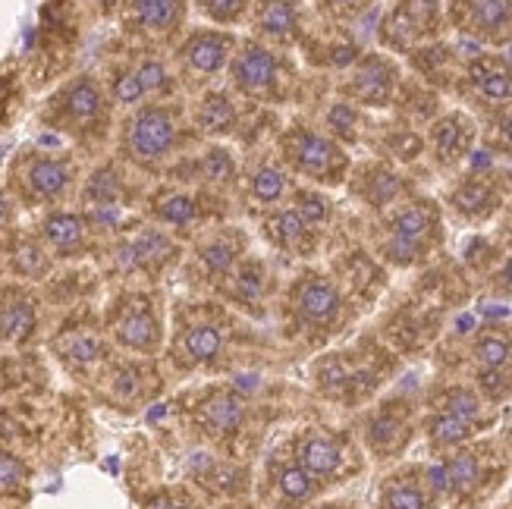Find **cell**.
Returning <instances> with one entry per match:
<instances>
[{
    "mask_svg": "<svg viewBox=\"0 0 512 509\" xmlns=\"http://www.w3.org/2000/svg\"><path fill=\"white\" fill-rule=\"evenodd\" d=\"M280 148H283L286 164L315 183L337 186V183H343V176L349 170L346 151L330 136L315 132V129H305V126L289 129L280 139Z\"/></svg>",
    "mask_w": 512,
    "mask_h": 509,
    "instance_id": "6da1fadb",
    "label": "cell"
},
{
    "mask_svg": "<svg viewBox=\"0 0 512 509\" xmlns=\"http://www.w3.org/2000/svg\"><path fill=\"white\" fill-rule=\"evenodd\" d=\"M440 230V214L434 202H409L390 217V239H387V258L396 264H412L428 252L431 239Z\"/></svg>",
    "mask_w": 512,
    "mask_h": 509,
    "instance_id": "7a4b0ae2",
    "label": "cell"
},
{
    "mask_svg": "<svg viewBox=\"0 0 512 509\" xmlns=\"http://www.w3.org/2000/svg\"><path fill=\"white\" fill-rule=\"evenodd\" d=\"M440 29L437 0H399L381 26V41L390 51H412Z\"/></svg>",
    "mask_w": 512,
    "mask_h": 509,
    "instance_id": "3957f363",
    "label": "cell"
},
{
    "mask_svg": "<svg viewBox=\"0 0 512 509\" xmlns=\"http://www.w3.org/2000/svg\"><path fill=\"white\" fill-rule=\"evenodd\" d=\"M176 145V123L164 107H145L126 129V151L139 164H158Z\"/></svg>",
    "mask_w": 512,
    "mask_h": 509,
    "instance_id": "277c9868",
    "label": "cell"
},
{
    "mask_svg": "<svg viewBox=\"0 0 512 509\" xmlns=\"http://www.w3.org/2000/svg\"><path fill=\"white\" fill-rule=\"evenodd\" d=\"M456 26L484 44H503L512 38V0H456Z\"/></svg>",
    "mask_w": 512,
    "mask_h": 509,
    "instance_id": "5b68a950",
    "label": "cell"
},
{
    "mask_svg": "<svg viewBox=\"0 0 512 509\" xmlns=\"http://www.w3.org/2000/svg\"><path fill=\"white\" fill-rule=\"evenodd\" d=\"M396 85H399L396 63L384 54H368L352 66L346 95L365 107H387L396 95Z\"/></svg>",
    "mask_w": 512,
    "mask_h": 509,
    "instance_id": "8992f818",
    "label": "cell"
},
{
    "mask_svg": "<svg viewBox=\"0 0 512 509\" xmlns=\"http://www.w3.org/2000/svg\"><path fill=\"white\" fill-rule=\"evenodd\" d=\"M293 305L296 315L308 324V327H330L343 315V296L327 277L308 274L296 283L293 290Z\"/></svg>",
    "mask_w": 512,
    "mask_h": 509,
    "instance_id": "52a82bcc",
    "label": "cell"
},
{
    "mask_svg": "<svg viewBox=\"0 0 512 509\" xmlns=\"http://www.w3.org/2000/svg\"><path fill=\"white\" fill-rule=\"evenodd\" d=\"M277 82H280L277 57L255 41L242 44V51L233 57V85L239 88V92L261 98V95H271L277 88Z\"/></svg>",
    "mask_w": 512,
    "mask_h": 509,
    "instance_id": "ba28073f",
    "label": "cell"
},
{
    "mask_svg": "<svg viewBox=\"0 0 512 509\" xmlns=\"http://www.w3.org/2000/svg\"><path fill=\"white\" fill-rule=\"evenodd\" d=\"M431 151L440 164H456L465 154L472 151L475 142V123L453 110V114H443L434 126H431Z\"/></svg>",
    "mask_w": 512,
    "mask_h": 509,
    "instance_id": "9c48e42d",
    "label": "cell"
},
{
    "mask_svg": "<svg viewBox=\"0 0 512 509\" xmlns=\"http://www.w3.org/2000/svg\"><path fill=\"white\" fill-rule=\"evenodd\" d=\"M299 466L311 478H337L346 466V450L340 447L337 437H330L324 431H308L299 440Z\"/></svg>",
    "mask_w": 512,
    "mask_h": 509,
    "instance_id": "30bf717a",
    "label": "cell"
},
{
    "mask_svg": "<svg viewBox=\"0 0 512 509\" xmlns=\"http://www.w3.org/2000/svg\"><path fill=\"white\" fill-rule=\"evenodd\" d=\"M233 48V38L224 32H195L186 44H183V60L192 66L195 73H217L220 66L227 63Z\"/></svg>",
    "mask_w": 512,
    "mask_h": 509,
    "instance_id": "8fae6325",
    "label": "cell"
},
{
    "mask_svg": "<svg viewBox=\"0 0 512 509\" xmlns=\"http://www.w3.org/2000/svg\"><path fill=\"white\" fill-rule=\"evenodd\" d=\"M469 79H472L475 92L484 101H491V104L512 101V66L503 63L500 57H478V60H472Z\"/></svg>",
    "mask_w": 512,
    "mask_h": 509,
    "instance_id": "7c38bea8",
    "label": "cell"
},
{
    "mask_svg": "<svg viewBox=\"0 0 512 509\" xmlns=\"http://www.w3.org/2000/svg\"><path fill=\"white\" fill-rule=\"evenodd\" d=\"M450 205L469 220H484L500 208V192L484 176H469L450 192Z\"/></svg>",
    "mask_w": 512,
    "mask_h": 509,
    "instance_id": "4fadbf2b",
    "label": "cell"
},
{
    "mask_svg": "<svg viewBox=\"0 0 512 509\" xmlns=\"http://www.w3.org/2000/svg\"><path fill=\"white\" fill-rule=\"evenodd\" d=\"M302 16L296 0H261L255 29L271 41H293L299 35Z\"/></svg>",
    "mask_w": 512,
    "mask_h": 509,
    "instance_id": "5bb4252c",
    "label": "cell"
},
{
    "mask_svg": "<svg viewBox=\"0 0 512 509\" xmlns=\"http://www.w3.org/2000/svg\"><path fill=\"white\" fill-rule=\"evenodd\" d=\"M264 230L286 252H302L305 255V252H311V246H315V230H311V224H305L296 208L277 211L271 220H267Z\"/></svg>",
    "mask_w": 512,
    "mask_h": 509,
    "instance_id": "9a60e30c",
    "label": "cell"
},
{
    "mask_svg": "<svg viewBox=\"0 0 512 509\" xmlns=\"http://www.w3.org/2000/svg\"><path fill=\"white\" fill-rule=\"evenodd\" d=\"M114 334L126 349L151 352L161 340V327H158V321H154V315L148 312V308H129V312L117 321Z\"/></svg>",
    "mask_w": 512,
    "mask_h": 509,
    "instance_id": "2e32d148",
    "label": "cell"
},
{
    "mask_svg": "<svg viewBox=\"0 0 512 509\" xmlns=\"http://www.w3.org/2000/svg\"><path fill=\"white\" fill-rule=\"evenodd\" d=\"M70 180H73V170L66 161H57V158H38L32 167H29V189L38 195V198H57L70 189Z\"/></svg>",
    "mask_w": 512,
    "mask_h": 509,
    "instance_id": "e0dca14e",
    "label": "cell"
},
{
    "mask_svg": "<svg viewBox=\"0 0 512 509\" xmlns=\"http://www.w3.org/2000/svg\"><path fill=\"white\" fill-rule=\"evenodd\" d=\"M484 478V469H481V459L475 453H456L450 462H447V469L440 472V481H443V488H447L450 494L456 497H469L478 484Z\"/></svg>",
    "mask_w": 512,
    "mask_h": 509,
    "instance_id": "ac0fdd59",
    "label": "cell"
},
{
    "mask_svg": "<svg viewBox=\"0 0 512 509\" xmlns=\"http://www.w3.org/2000/svg\"><path fill=\"white\" fill-rule=\"evenodd\" d=\"M44 239H48L60 255L79 252L82 242H85V224H82V217H76L70 211L51 214L48 220H44Z\"/></svg>",
    "mask_w": 512,
    "mask_h": 509,
    "instance_id": "d6986e66",
    "label": "cell"
},
{
    "mask_svg": "<svg viewBox=\"0 0 512 509\" xmlns=\"http://www.w3.org/2000/svg\"><path fill=\"white\" fill-rule=\"evenodd\" d=\"M242 418H246V406L233 393H217L202 409V425L211 434H233L242 425Z\"/></svg>",
    "mask_w": 512,
    "mask_h": 509,
    "instance_id": "ffe728a7",
    "label": "cell"
},
{
    "mask_svg": "<svg viewBox=\"0 0 512 509\" xmlns=\"http://www.w3.org/2000/svg\"><path fill=\"white\" fill-rule=\"evenodd\" d=\"M35 327V305L26 296H10L0 305V337L22 343Z\"/></svg>",
    "mask_w": 512,
    "mask_h": 509,
    "instance_id": "44dd1931",
    "label": "cell"
},
{
    "mask_svg": "<svg viewBox=\"0 0 512 509\" xmlns=\"http://www.w3.org/2000/svg\"><path fill=\"white\" fill-rule=\"evenodd\" d=\"M472 434H475V425H469L465 418H459L453 412H443V409H437L428 422V437H431L434 450H453V447L465 444Z\"/></svg>",
    "mask_w": 512,
    "mask_h": 509,
    "instance_id": "7402d4cb",
    "label": "cell"
},
{
    "mask_svg": "<svg viewBox=\"0 0 512 509\" xmlns=\"http://www.w3.org/2000/svg\"><path fill=\"white\" fill-rule=\"evenodd\" d=\"M123 255H126V264H132V268H145V264H164L173 255V242L164 233H158V230H148V233L132 239L129 246H123Z\"/></svg>",
    "mask_w": 512,
    "mask_h": 509,
    "instance_id": "603a6c76",
    "label": "cell"
},
{
    "mask_svg": "<svg viewBox=\"0 0 512 509\" xmlns=\"http://www.w3.org/2000/svg\"><path fill=\"white\" fill-rule=\"evenodd\" d=\"M399 192H403V180L390 170V167H368L362 173V198L365 202H371L374 208L381 205H390L393 198H399Z\"/></svg>",
    "mask_w": 512,
    "mask_h": 509,
    "instance_id": "cb8c5ba5",
    "label": "cell"
},
{
    "mask_svg": "<svg viewBox=\"0 0 512 509\" xmlns=\"http://www.w3.org/2000/svg\"><path fill=\"white\" fill-rule=\"evenodd\" d=\"M101 92H98V85L82 76L76 79L70 88H66V114H70L76 123H88V120H95L101 114Z\"/></svg>",
    "mask_w": 512,
    "mask_h": 509,
    "instance_id": "d4e9b609",
    "label": "cell"
},
{
    "mask_svg": "<svg viewBox=\"0 0 512 509\" xmlns=\"http://www.w3.org/2000/svg\"><path fill=\"white\" fill-rule=\"evenodd\" d=\"M136 16L148 32H170L180 22V0H136Z\"/></svg>",
    "mask_w": 512,
    "mask_h": 509,
    "instance_id": "484cf974",
    "label": "cell"
},
{
    "mask_svg": "<svg viewBox=\"0 0 512 509\" xmlns=\"http://www.w3.org/2000/svg\"><path fill=\"white\" fill-rule=\"evenodd\" d=\"M198 126L205 132H217V136H224L236 126V110L230 104L227 95H208L202 101V110H198Z\"/></svg>",
    "mask_w": 512,
    "mask_h": 509,
    "instance_id": "4316f807",
    "label": "cell"
},
{
    "mask_svg": "<svg viewBox=\"0 0 512 509\" xmlns=\"http://www.w3.org/2000/svg\"><path fill=\"white\" fill-rule=\"evenodd\" d=\"M183 349L192 362H211L214 356H220V349H224V337H220L217 327H192L189 334L183 337Z\"/></svg>",
    "mask_w": 512,
    "mask_h": 509,
    "instance_id": "83f0119b",
    "label": "cell"
},
{
    "mask_svg": "<svg viewBox=\"0 0 512 509\" xmlns=\"http://www.w3.org/2000/svg\"><path fill=\"white\" fill-rule=\"evenodd\" d=\"M428 506H431L428 491L415 481L396 478L384 488V509H428Z\"/></svg>",
    "mask_w": 512,
    "mask_h": 509,
    "instance_id": "f1b7e54d",
    "label": "cell"
},
{
    "mask_svg": "<svg viewBox=\"0 0 512 509\" xmlns=\"http://www.w3.org/2000/svg\"><path fill=\"white\" fill-rule=\"evenodd\" d=\"M512 359V343L503 334H484L475 343V362L481 371H491V368H503Z\"/></svg>",
    "mask_w": 512,
    "mask_h": 509,
    "instance_id": "f546056e",
    "label": "cell"
},
{
    "mask_svg": "<svg viewBox=\"0 0 512 509\" xmlns=\"http://www.w3.org/2000/svg\"><path fill=\"white\" fill-rule=\"evenodd\" d=\"M252 195L264 205H274L286 195V176L274 167V164H261L252 173Z\"/></svg>",
    "mask_w": 512,
    "mask_h": 509,
    "instance_id": "4dcf8cb0",
    "label": "cell"
},
{
    "mask_svg": "<svg viewBox=\"0 0 512 509\" xmlns=\"http://www.w3.org/2000/svg\"><path fill=\"white\" fill-rule=\"evenodd\" d=\"M443 412H453L459 418H465L469 425H478L481 422V412H484V403L478 400V393L465 390V387H456V390H447V396H443L440 403Z\"/></svg>",
    "mask_w": 512,
    "mask_h": 509,
    "instance_id": "1f68e13d",
    "label": "cell"
},
{
    "mask_svg": "<svg viewBox=\"0 0 512 509\" xmlns=\"http://www.w3.org/2000/svg\"><path fill=\"white\" fill-rule=\"evenodd\" d=\"M280 494L289 503H305L311 494H315V478H311L302 466H286L280 472Z\"/></svg>",
    "mask_w": 512,
    "mask_h": 509,
    "instance_id": "d6a6232c",
    "label": "cell"
},
{
    "mask_svg": "<svg viewBox=\"0 0 512 509\" xmlns=\"http://www.w3.org/2000/svg\"><path fill=\"white\" fill-rule=\"evenodd\" d=\"M368 440H371L374 450H396L406 440V431H403V425L396 422V418L377 415L371 422V428H368Z\"/></svg>",
    "mask_w": 512,
    "mask_h": 509,
    "instance_id": "836d02e7",
    "label": "cell"
},
{
    "mask_svg": "<svg viewBox=\"0 0 512 509\" xmlns=\"http://www.w3.org/2000/svg\"><path fill=\"white\" fill-rule=\"evenodd\" d=\"M154 211H158V217L167 220V224L183 227V224H189V220L195 217V202H192L189 195H183V192H170V195L161 198Z\"/></svg>",
    "mask_w": 512,
    "mask_h": 509,
    "instance_id": "e575fe53",
    "label": "cell"
},
{
    "mask_svg": "<svg viewBox=\"0 0 512 509\" xmlns=\"http://www.w3.org/2000/svg\"><path fill=\"white\" fill-rule=\"evenodd\" d=\"M296 211L302 214L305 224L318 227V224H327L333 208H330V202H327L324 195L311 192V189H299V192H296Z\"/></svg>",
    "mask_w": 512,
    "mask_h": 509,
    "instance_id": "d590c367",
    "label": "cell"
},
{
    "mask_svg": "<svg viewBox=\"0 0 512 509\" xmlns=\"http://www.w3.org/2000/svg\"><path fill=\"white\" fill-rule=\"evenodd\" d=\"M13 264H16V271L26 274V277H41L44 271H48V258H44V252L35 246V242H19Z\"/></svg>",
    "mask_w": 512,
    "mask_h": 509,
    "instance_id": "8d00e7d4",
    "label": "cell"
},
{
    "mask_svg": "<svg viewBox=\"0 0 512 509\" xmlns=\"http://www.w3.org/2000/svg\"><path fill=\"white\" fill-rule=\"evenodd\" d=\"M205 264H208V274L211 277H220V274H227L233 268V261H236V246L227 239H214L211 246L202 252Z\"/></svg>",
    "mask_w": 512,
    "mask_h": 509,
    "instance_id": "74e56055",
    "label": "cell"
},
{
    "mask_svg": "<svg viewBox=\"0 0 512 509\" xmlns=\"http://www.w3.org/2000/svg\"><path fill=\"white\" fill-rule=\"evenodd\" d=\"M327 126L337 132V136H346V139H355L359 136V114H355V107L340 101V104H333L330 107V114H327Z\"/></svg>",
    "mask_w": 512,
    "mask_h": 509,
    "instance_id": "f35d334b",
    "label": "cell"
},
{
    "mask_svg": "<svg viewBox=\"0 0 512 509\" xmlns=\"http://www.w3.org/2000/svg\"><path fill=\"white\" fill-rule=\"evenodd\" d=\"M205 16H211L214 22H236L242 13H246L249 0H198Z\"/></svg>",
    "mask_w": 512,
    "mask_h": 509,
    "instance_id": "ab89813d",
    "label": "cell"
},
{
    "mask_svg": "<svg viewBox=\"0 0 512 509\" xmlns=\"http://www.w3.org/2000/svg\"><path fill=\"white\" fill-rule=\"evenodd\" d=\"M202 170H205V180H220V183H227L233 180V161H230V154L224 148H214L205 154V161H202Z\"/></svg>",
    "mask_w": 512,
    "mask_h": 509,
    "instance_id": "60d3db41",
    "label": "cell"
},
{
    "mask_svg": "<svg viewBox=\"0 0 512 509\" xmlns=\"http://www.w3.org/2000/svg\"><path fill=\"white\" fill-rule=\"evenodd\" d=\"M321 10L330 13L333 19H352L371 7V0H318Z\"/></svg>",
    "mask_w": 512,
    "mask_h": 509,
    "instance_id": "b9f144b4",
    "label": "cell"
},
{
    "mask_svg": "<svg viewBox=\"0 0 512 509\" xmlns=\"http://www.w3.org/2000/svg\"><path fill=\"white\" fill-rule=\"evenodd\" d=\"M264 286V271L261 264H246V268L239 271V296L242 299H258Z\"/></svg>",
    "mask_w": 512,
    "mask_h": 509,
    "instance_id": "7bdbcfd3",
    "label": "cell"
},
{
    "mask_svg": "<svg viewBox=\"0 0 512 509\" xmlns=\"http://www.w3.org/2000/svg\"><path fill=\"white\" fill-rule=\"evenodd\" d=\"M66 356L76 362H95L101 356V346L95 337H70V343H66Z\"/></svg>",
    "mask_w": 512,
    "mask_h": 509,
    "instance_id": "ee69618b",
    "label": "cell"
},
{
    "mask_svg": "<svg viewBox=\"0 0 512 509\" xmlns=\"http://www.w3.org/2000/svg\"><path fill=\"white\" fill-rule=\"evenodd\" d=\"M114 95H117L120 104H136V101L145 95V88H142V82H139L136 73H123V76L114 82Z\"/></svg>",
    "mask_w": 512,
    "mask_h": 509,
    "instance_id": "f6af8a7d",
    "label": "cell"
},
{
    "mask_svg": "<svg viewBox=\"0 0 512 509\" xmlns=\"http://www.w3.org/2000/svg\"><path fill=\"white\" fill-rule=\"evenodd\" d=\"M136 76H139V82H142L145 92H154V88H161V85L167 82V70H164V66H161L158 60L142 63L139 70H136Z\"/></svg>",
    "mask_w": 512,
    "mask_h": 509,
    "instance_id": "bcb514c9",
    "label": "cell"
},
{
    "mask_svg": "<svg viewBox=\"0 0 512 509\" xmlns=\"http://www.w3.org/2000/svg\"><path fill=\"white\" fill-rule=\"evenodd\" d=\"M19 481H22V466H19V462H16L13 456L0 453V491L16 488Z\"/></svg>",
    "mask_w": 512,
    "mask_h": 509,
    "instance_id": "7dc6e473",
    "label": "cell"
},
{
    "mask_svg": "<svg viewBox=\"0 0 512 509\" xmlns=\"http://www.w3.org/2000/svg\"><path fill=\"white\" fill-rule=\"evenodd\" d=\"M494 286L500 293H506V296H512V258L503 264V268L497 271V277H494Z\"/></svg>",
    "mask_w": 512,
    "mask_h": 509,
    "instance_id": "c3c4849f",
    "label": "cell"
},
{
    "mask_svg": "<svg viewBox=\"0 0 512 509\" xmlns=\"http://www.w3.org/2000/svg\"><path fill=\"white\" fill-rule=\"evenodd\" d=\"M500 139L512 148V110L503 117V123H500Z\"/></svg>",
    "mask_w": 512,
    "mask_h": 509,
    "instance_id": "681fc988",
    "label": "cell"
},
{
    "mask_svg": "<svg viewBox=\"0 0 512 509\" xmlns=\"http://www.w3.org/2000/svg\"><path fill=\"white\" fill-rule=\"evenodd\" d=\"M151 509H195L192 503H161V506H151Z\"/></svg>",
    "mask_w": 512,
    "mask_h": 509,
    "instance_id": "f907efd6",
    "label": "cell"
},
{
    "mask_svg": "<svg viewBox=\"0 0 512 509\" xmlns=\"http://www.w3.org/2000/svg\"><path fill=\"white\" fill-rule=\"evenodd\" d=\"M4 214H7V202H4V195H0V220H4Z\"/></svg>",
    "mask_w": 512,
    "mask_h": 509,
    "instance_id": "816d5d0a",
    "label": "cell"
},
{
    "mask_svg": "<svg viewBox=\"0 0 512 509\" xmlns=\"http://www.w3.org/2000/svg\"><path fill=\"white\" fill-rule=\"evenodd\" d=\"M509 239H512V224H509Z\"/></svg>",
    "mask_w": 512,
    "mask_h": 509,
    "instance_id": "f5cc1de1",
    "label": "cell"
}]
</instances>
